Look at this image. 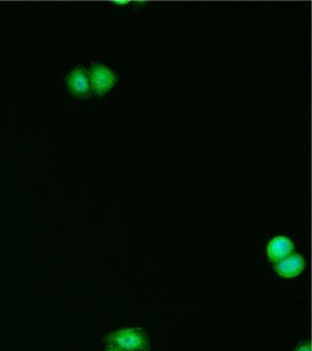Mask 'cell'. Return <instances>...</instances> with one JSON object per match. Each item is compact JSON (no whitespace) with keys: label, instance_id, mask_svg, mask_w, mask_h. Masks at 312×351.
Segmentation results:
<instances>
[{"label":"cell","instance_id":"cell-1","mask_svg":"<svg viewBox=\"0 0 312 351\" xmlns=\"http://www.w3.org/2000/svg\"><path fill=\"white\" fill-rule=\"evenodd\" d=\"M108 346L123 351H149V334L143 328H126L112 332L106 338Z\"/></svg>","mask_w":312,"mask_h":351},{"label":"cell","instance_id":"cell-2","mask_svg":"<svg viewBox=\"0 0 312 351\" xmlns=\"http://www.w3.org/2000/svg\"><path fill=\"white\" fill-rule=\"evenodd\" d=\"M90 82L95 93L105 95L117 82V76L105 64L95 63L90 68Z\"/></svg>","mask_w":312,"mask_h":351},{"label":"cell","instance_id":"cell-3","mask_svg":"<svg viewBox=\"0 0 312 351\" xmlns=\"http://www.w3.org/2000/svg\"><path fill=\"white\" fill-rule=\"evenodd\" d=\"M69 91L76 96L86 97L91 93L89 73L83 68L75 69L67 77Z\"/></svg>","mask_w":312,"mask_h":351},{"label":"cell","instance_id":"cell-4","mask_svg":"<svg viewBox=\"0 0 312 351\" xmlns=\"http://www.w3.org/2000/svg\"><path fill=\"white\" fill-rule=\"evenodd\" d=\"M275 271L284 278L299 276L304 269V258L299 254H291L288 257L275 263Z\"/></svg>","mask_w":312,"mask_h":351},{"label":"cell","instance_id":"cell-5","mask_svg":"<svg viewBox=\"0 0 312 351\" xmlns=\"http://www.w3.org/2000/svg\"><path fill=\"white\" fill-rule=\"evenodd\" d=\"M293 244L288 237H276L267 246V257L270 262L278 263L293 253Z\"/></svg>","mask_w":312,"mask_h":351},{"label":"cell","instance_id":"cell-6","mask_svg":"<svg viewBox=\"0 0 312 351\" xmlns=\"http://www.w3.org/2000/svg\"><path fill=\"white\" fill-rule=\"evenodd\" d=\"M293 351H311V346L309 341H300Z\"/></svg>","mask_w":312,"mask_h":351},{"label":"cell","instance_id":"cell-7","mask_svg":"<svg viewBox=\"0 0 312 351\" xmlns=\"http://www.w3.org/2000/svg\"><path fill=\"white\" fill-rule=\"evenodd\" d=\"M106 351H123V350H119V348H115V346H106Z\"/></svg>","mask_w":312,"mask_h":351}]
</instances>
